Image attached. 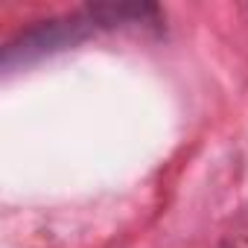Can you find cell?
Returning <instances> with one entry per match:
<instances>
[{"label":"cell","mask_w":248,"mask_h":248,"mask_svg":"<svg viewBox=\"0 0 248 248\" xmlns=\"http://www.w3.org/2000/svg\"><path fill=\"white\" fill-rule=\"evenodd\" d=\"M99 27H111L102 3L99 6H88V9L73 12V15H64V18L41 21V24L24 30L15 41H9L3 47V67L12 70L18 64H30V62H35L41 56H50L56 50H64V47L88 38Z\"/></svg>","instance_id":"6da1fadb"}]
</instances>
